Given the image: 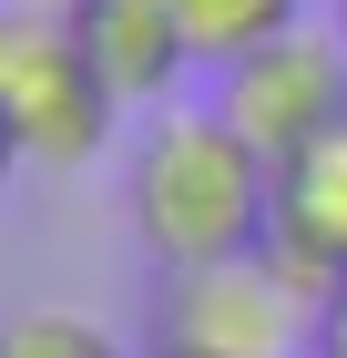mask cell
<instances>
[{"instance_id":"6da1fadb","label":"cell","mask_w":347,"mask_h":358,"mask_svg":"<svg viewBox=\"0 0 347 358\" xmlns=\"http://www.w3.org/2000/svg\"><path fill=\"white\" fill-rule=\"evenodd\" d=\"M276 225V164L225 123L214 103H163L133 154V236L163 276L256 256Z\"/></svg>"},{"instance_id":"30bf717a","label":"cell","mask_w":347,"mask_h":358,"mask_svg":"<svg viewBox=\"0 0 347 358\" xmlns=\"http://www.w3.org/2000/svg\"><path fill=\"white\" fill-rule=\"evenodd\" d=\"M317 358H347V297H337V307L317 317Z\"/></svg>"},{"instance_id":"8fae6325","label":"cell","mask_w":347,"mask_h":358,"mask_svg":"<svg viewBox=\"0 0 347 358\" xmlns=\"http://www.w3.org/2000/svg\"><path fill=\"white\" fill-rule=\"evenodd\" d=\"M10 174H21V143H10V123H0V185H10Z\"/></svg>"},{"instance_id":"7a4b0ae2","label":"cell","mask_w":347,"mask_h":358,"mask_svg":"<svg viewBox=\"0 0 347 358\" xmlns=\"http://www.w3.org/2000/svg\"><path fill=\"white\" fill-rule=\"evenodd\" d=\"M154 358H317V307L296 297L276 256H225V266L163 276V348Z\"/></svg>"},{"instance_id":"277c9868","label":"cell","mask_w":347,"mask_h":358,"mask_svg":"<svg viewBox=\"0 0 347 358\" xmlns=\"http://www.w3.org/2000/svg\"><path fill=\"white\" fill-rule=\"evenodd\" d=\"M112 92H103V72L82 62V41H72V21H41L31 31V52H21V72H10V92H0V123H10V143H21V164H92L112 143Z\"/></svg>"},{"instance_id":"8992f818","label":"cell","mask_w":347,"mask_h":358,"mask_svg":"<svg viewBox=\"0 0 347 358\" xmlns=\"http://www.w3.org/2000/svg\"><path fill=\"white\" fill-rule=\"evenodd\" d=\"M61 21H72L82 62L103 72V92L123 113H163L174 92H184V72H205L184 41V21H174V0H61Z\"/></svg>"},{"instance_id":"7c38bea8","label":"cell","mask_w":347,"mask_h":358,"mask_svg":"<svg viewBox=\"0 0 347 358\" xmlns=\"http://www.w3.org/2000/svg\"><path fill=\"white\" fill-rule=\"evenodd\" d=\"M327 31H337V41H347V0H327Z\"/></svg>"},{"instance_id":"3957f363","label":"cell","mask_w":347,"mask_h":358,"mask_svg":"<svg viewBox=\"0 0 347 358\" xmlns=\"http://www.w3.org/2000/svg\"><path fill=\"white\" fill-rule=\"evenodd\" d=\"M214 113L235 123L266 164H296L317 134H337L347 123V41L337 31H276L266 52H245L214 72Z\"/></svg>"},{"instance_id":"52a82bcc","label":"cell","mask_w":347,"mask_h":358,"mask_svg":"<svg viewBox=\"0 0 347 358\" xmlns=\"http://www.w3.org/2000/svg\"><path fill=\"white\" fill-rule=\"evenodd\" d=\"M174 21H184L194 62H205V72H225V62L266 52L276 31H296V21H307V0H174Z\"/></svg>"},{"instance_id":"ba28073f","label":"cell","mask_w":347,"mask_h":358,"mask_svg":"<svg viewBox=\"0 0 347 358\" xmlns=\"http://www.w3.org/2000/svg\"><path fill=\"white\" fill-rule=\"evenodd\" d=\"M0 358H123L92 317H72V307H10L0 317Z\"/></svg>"},{"instance_id":"5b68a950","label":"cell","mask_w":347,"mask_h":358,"mask_svg":"<svg viewBox=\"0 0 347 358\" xmlns=\"http://www.w3.org/2000/svg\"><path fill=\"white\" fill-rule=\"evenodd\" d=\"M266 256H276V276H286L317 317L347 297V123H337V134H317L296 164H276Z\"/></svg>"},{"instance_id":"9c48e42d","label":"cell","mask_w":347,"mask_h":358,"mask_svg":"<svg viewBox=\"0 0 347 358\" xmlns=\"http://www.w3.org/2000/svg\"><path fill=\"white\" fill-rule=\"evenodd\" d=\"M52 21V10H31V0H0V92H10V72H21V52H31V31Z\"/></svg>"}]
</instances>
